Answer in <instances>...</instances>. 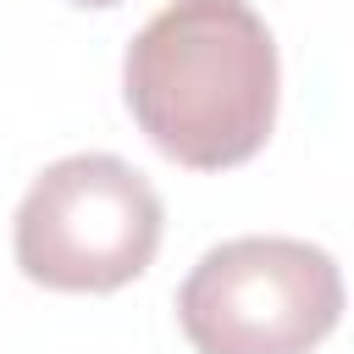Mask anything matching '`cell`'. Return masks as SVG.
Wrapping results in <instances>:
<instances>
[{
    "instance_id": "cell-4",
    "label": "cell",
    "mask_w": 354,
    "mask_h": 354,
    "mask_svg": "<svg viewBox=\"0 0 354 354\" xmlns=\"http://www.w3.org/2000/svg\"><path fill=\"white\" fill-rule=\"evenodd\" d=\"M72 6H122V0H72Z\"/></svg>"
},
{
    "instance_id": "cell-1",
    "label": "cell",
    "mask_w": 354,
    "mask_h": 354,
    "mask_svg": "<svg viewBox=\"0 0 354 354\" xmlns=\"http://www.w3.org/2000/svg\"><path fill=\"white\" fill-rule=\"evenodd\" d=\"M122 100L166 160L243 166L277 127V39L249 0H166L122 55Z\"/></svg>"
},
{
    "instance_id": "cell-2",
    "label": "cell",
    "mask_w": 354,
    "mask_h": 354,
    "mask_svg": "<svg viewBox=\"0 0 354 354\" xmlns=\"http://www.w3.org/2000/svg\"><path fill=\"white\" fill-rule=\"evenodd\" d=\"M160 194L122 155L50 160L11 227V249L28 282L50 293H116L149 271L160 249Z\"/></svg>"
},
{
    "instance_id": "cell-3",
    "label": "cell",
    "mask_w": 354,
    "mask_h": 354,
    "mask_svg": "<svg viewBox=\"0 0 354 354\" xmlns=\"http://www.w3.org/2000/svg\"><path fill=\"white\" fill-rule=\"evenodd\" d=\"M337 321L343 271L304 238H227L177 288V326L199 354H310Z\"/></svg>"
}]
</instances>
